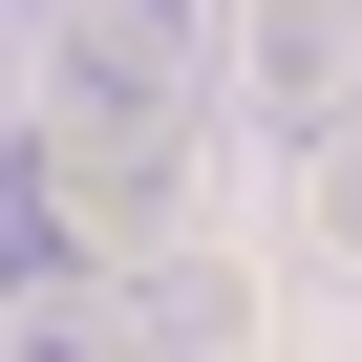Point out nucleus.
Segmentation results:
<instances>
[{
  "instance_id": "nucleus-1",
  "label": "nucleus",
  "mask_w": 362,
  "mask_h": 362,
  "mask_svg": "<svg viewBox=\"0 0 362 362\" xmlns=\"http://www.w3.org/2000/svg\"><path fill=\"white\" fill-rule=\"evenodd\" d=\"M192 235V107H107V86H43L0 128V256L22 277H128Z\"/></svg>"
},
{
  "instance_id": "nucleus-2",
  "label": "nucleus",
  "mask_w": 362,
  "mask_h": 362,
  "mask_svg": "<svg viewBox=\"0 0 362 362\" xmlns=\"http://www.w3.org/2000/svg\"><path fill=\"white\" fill-rule=\"evenodd\" d=\"M214 86L320 149V128L362 107V0H214Z\"/></svg>"
},
{
  "instance_id": "nucleus-3",
  "label": "nucleus",
  "mask_w": 362,
  "mask_h": 362,
  "mask_svg": "<svg viewBox=\"0 0 362 362\" xmlns=\"http://www.w3.org/2000/svg\"><path fill=\"white\" fill-rule=\"evenodd\" d=\"M43 86L192 107V86H214V0H43Z\"/></svg>"
},
{
  "instance_id": "nucleus-4",
  "label": "nucleus",
  "mask_w": 362,
  "mask_h": 362,
  "mask_svg": "<svg viewBox=\"0 0 362 362\" xmlns=\"http://www.w3.org/2000/svg\"><path fill=\"white\" fill-rule=\"evenodd\" d=\"M298 235H320V256H362V107L298 149Z\"/></svg>"
},
{
  "instance_id": "nucleus-5",
  "label": "nucleus",
  "mask_w": 362,
  "mask_h": 362,
  "mask_svg": "<svg viewBox=\"0 0 362 362\" xmlns=\"http://www.w3.org/2000/svg\"><path fill=\"white\" fill-rule=\"evenodd\" d=\"M0 320H22V256H0Z\"/></svg>"
}]
</instances>
